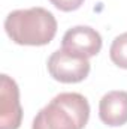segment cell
I'll return each mask as SVG.
<instances>
[{
  "label": "cell",
  "mask_w": 127,
  "mask_h": 129,
  "mask_svg": "<svg viewBox=\"0 0 127 129\" xmlns=\"http://www.w3.org/2000/svg\"><path fill=\"white\" fill-rule=\"evenodd\" d=\"M23 120L20 89L6 74L0 78V129H18Z\"/></svg>",
  "instance_id": "obj_4"
},
{
  "label": "cell",
  "mask_w": 127,
  "mask_h": 129,
  "mask_svg": "<svg viewBox=\"0 0 127 129\" xmlns=\"http://www.w3.org/2000/svg\"><path fill=\"white\" fill-rule=\"evenodd\" d=\"M99 117L108 126H123L127 123V92L112 90L100 99Z\"/></svg>",
  "instance_id": "obj_6"
},
{
  "label": "cell",
  "mask_w": 127,
  "mask_h": 129,
  "mask_svg": "<svg viewBox=\"0 0 127 129\" xmlns=\"http://www.w3.org/2000/svg\"><path fill=\"white\" fill-rule=\"evenodd\" d=\"M57 9L63 11V12H72L76 11L82 6L84 0H49Z\"/></svg>",
  "instance_id": "obj_8"
},
{
  "label": "cell",
  "mask_w": 127,
  "mask_h": 129,
  "mask_svg": "<svg viewBox=\"0 0 127 129\" xmlns=\"http://www.w3.org/2000/svg\"><path fill=\"white\" fill-rule=\"evenodd\" d=\"M5 30L18 45H48L57 33V20L45 8L12 11L5 20Z\"/></svg>",
  "instance_id": "obj_1"
},
{
  "label": "cell",
  "mask_w": 127,
  "mask_h": 129,
  "mask_svg": "<svg viewBox=\"0 0 127 129\" xmlns=\"http://www.w3.org/2000/svg\"><path fill=\"white\" fill-rule=\"evenodd\" d=\"M109 57L112 63L118 68L127 69V32L121 33L112 41V45L109 48Z\"/></svg>",
  "instance_id": "obj_7"
},
{
  "label": "cell",
  "mask_w": 127,
  "mask_h": 129,
  "mask_svg": "<svg viewBox=\"0 0 127 129\" xmlns=\"http://www.w3.org/2000/svg\"><path fill=\"white\" fill-rule=\"evenodd\" d=\"M49 75L60 83H81L90 74V62L87 57L76 54L70 50L60 48L48 59Z\"/></svg>",
  "instance_id": "obj_3"
},
{
  "label": "cell",
  "mask_w": 127,
  "mask_h": 129,
  "mask_svg": "<svg viewBox=\"0 0 127 129\" xmlns=\"http://www.w3.org/2000/svg\"><path fill=\"white\" fill-rule=\"evenodd\" d=\"M90 119V104L81 93H60L34 117L32 129H84Z\"/></svg>",
  "instance_id": "obj_2"
},
{
  "label": "cell",
  "mask_w": 127,
  "mask_h": 129,
  "mask_svg": "<svg viewBox=\"0 0 127 129\" xmlns=\"http://www.w3.org/2000/svg\"><path fill=\"white\" fill-rule=\"evenodd\" d=\"M61 48L70 50L87 59L94 57L102 50V36L90 26H75L64 33Z\"/></svg>",
  "instance_id": "obj_5"
}]
</instances>
